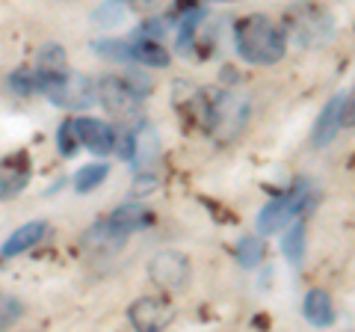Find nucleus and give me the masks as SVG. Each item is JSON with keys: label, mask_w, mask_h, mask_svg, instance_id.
<instances>
[{"label": "nucleus", "mask_w": 355, "mask_h": 332, "mask_svg": "<svg viewBox=\"0 0 355 332\" xmlns=\"http://www.w3.org/2000/svg\"><path fill=\"white\" fill-rule=\"evenodd\" d=\"M252 104L246 95L231 90H202V107H198V125L210 131L219 142H231L249 125Z\"/></svg>", "instance_id": "obj_1"}, {"label": "nucleus", "mask_w": 355, "mask_h": 332, "mask_svg": "<svg viewBox=\"0 0 355 332\" xmlns=\"http://www.w3.org/2000/svg\"><path fill=\"white\" fill-rule=\"evenodd\" d=\"M234 45L240 57L252 65H275L287 53V36L272 18L258 13L234 24Z\"/></svg>", "instance_id": "obj_2"}, {"label": "nucleus", "mask_w": 355, "mask_h": 332, "mask_svg": "<svg viewBox=\"0 0 355 332\" xmlns=\"http://www.w3.org/2000/svg\"><path fill=\"white\" fill-rule=\"evenodd\" d=\"M36 83H39V92H44L62 110H89L98 101L95 83L89 81L86 74L71 72L69 65L60 72H39L36 69Z\"/></svg>", "instance_id": "obj_3"}, {"label": "nucleus", "mask_w": 355, "mask_h": 332, "mask_svg": "<svg viewBox=\"0 0 355 332\" xmlns=\"http://www.w3.org/2000/svg\"><path fill=\"white\" fill-rule=\"evenodd\" d=\"M308 205H311V187H308V181L302 179V181H296L287 193L275 196L272 202L258 214V231H261V235H272V231H282L284 226H291Z\"/></svg>", "instance_id": "obj_4"}, {"label": "nucleus", "mask_w": 355, "mask_h": 332, "mask_svg": "<svg viewBox=\"0 0 355 332\" xmlns=\"http://www.w3.org/2000/svg\"><path fill=\"white\" fill-rule=\"evenodd\" d=\"M284 27H287V36L302 48L323 45V42L331 36V18L320 6H311V3L291 9L284 18Z\"/></svg>", "instance_id": "obj_5"}, {"label": "nucleus", "mask_w": 355, "mask_h": 332, "mask_svg": "<svg viewBox=\"0 0 355 332\" xmlns=\"http://www.w3.org/2000/svg\"><path fill=\"white\" fill-rule=\"evenodd\" d=\"M190 258L178 249H160L148 261V276L163 288H187L190 282Z\"/></svg>", "instance_id": "obj_6"}, {"label": "nucleus", "mask_w": 355, "mask_h": 332, "mask_svg": "<svg viewBox=\"0 0 355 332\" xmlns=\"http://www.w3.org/2000/svg\"><path fill=\"white\" fill-rule=\"evenodd\" d=\"M95 92H98L95 98L104 104L107 113H113L119 119H128L133 110H137V101H139V98L130 92V86H128L125 77H116V74L101 77L98 86H95Z\"/></svg>", "instance_id": "obj_7"}, {"label": "nucleus", "mask_w": 355, "mask_h": 332, "mask_svg": "<svg viewBox=\"0 0 355 332\" xmlns=\"http://www.w3.org/2000/svg\"><path fill=\"white\" fill-rule=\"evenodd\" d=\"M30 154L27 151H12L0 160V202L15 199L24 193V187L30 184Z\"/></svg>", "instance_id": "obj_8"}, {"label": "nucleus", "mask_w": 355, "mask_h": 332, "mask_svg": "<svg viewBox=\"0 0 355 332\" xmlns=\"http://www.w3.org/2000/svg\"><path fill=\"white\" fill-rule=\"evenodd\" d=\"M74 125V134H77V142L86 146L92 154H110L116 146V131L107 125L101 119H92V116H80L71 122Z\"/></svg>", "instance_id": "obj_9"}, {"label": "nucleus", "mask_w": 355, "mask_h": 332, "mask_svg": "<svg viewBox=\"0 0 355 332\" xmlns=\"http://www.w3.org/2000/svg\"><path fill=\"white\" fill-rule=\"evenodd\" d=\"M349 92L335 95L331 101L323 107V113L317 116L314 122V134H311V146L314 149H326L331 146V140L338 137V131L343 128V101H347Z\"/></svg>", "instance_id": "obj_10"}, {"label": "nucleus", "mask_w": 355, "mask_h": 332, "mask_svg": "<svg viewBox=\"0 0 355 332\" xmlns=\"http://www.w3.org/2000/svg\"><path fill=\"white\" fill-rule=\"evenodd\" d=\"M128 317L139 332L163 329L172 320V308L163 300H157V297H139V300L128 308Z\"/></svg>", "instance_id": "obj_11"}, {"label": "nucleus", "mask_w": 355, "mask_h": 332, "mask_svg": "<svg viewBox=\"0 0 355 332\" xmlns=\"http://www.w3.org/2000/svg\"><path fill=\"white\" fill-rule=\"evenodd\" d=\"M110 226H113L119 235H133V231H139V229H148L154 223V214L148 211L146 205H137V202H128V205H119L113 214H110L107 219Z\"/></svg>", "instance_id": "obj_12"}, {"label": "nucleus", "mask_w": 355, "mask_h": 332, "mask_svg": "<svg viewBox=\"0 0 355 332\" xmlns=\"http://www.w3.org/2000/svg\"><path fill=\"white\" fill-rule=\"evenodd\" d=\"M302 315L308 324L314 326H329L335 320V306H331V297L323 291V288H314V291L305 294L302 300Z\"/></svg>", "instance_id": "obj_13"}, {"label": "nucleus", "mask_w": 355, "mask_h": 332, "mask_svg": "<svg viewBox=\"0 0 355 332\" xmlns=\"http://www.w3.org/2000/svg\"><path fill=\"white\" fill-rule=\"evenodd\" d=\"M44 231H48V223H42V219L15 229L12 235H9V240L3 243V258H15V256H21V252H27L30 247H36Z\"/></svg>", "instance_id": "obj_14"}, {"label": "nucleus", "mask_w": 355, "mask_h": 332, "mask_svg": "<svg viewBox=\"0 0 355 332\" xmlns=\"http://www.w3.org/2000/svg\"><path fill=\"white\" fill-rule=\"evenodd\" d=\"M130 60H137L148 69H166L172 63L169 51L160 45V39H133L130 42Z\"/></svg>", "instance_id": "obj_15"}, {"label": "nucleus", "mask_w": 355, "mask_h": 332, "mask_svg": "<svg viewBox=\"0 0 355 332\" xmlns=\"http://www.w3.org/2000/svg\"><path fill=\"white\" fill-rule=\"evenodd\" d=\"M121 243H125V235H119V231L113 229L104 219V223H98V226H92L83 235V247H89V249H95V252H116Z\"/></svg>", "instance_id": "obj_16"}, {"label": "nucleus", "mask_w": 355, "mask_h": 332, "mask_svg": "<svg viewBox=\"0 0 355 332\" xmlns=\"http://www.w3.org/2000/svg\"><path fill=\"white\" fill-rule=\"evenodd\" d=\"M160 151V142H157V131H154V125H142L137 134H133V166H146L151 163L154 158H157Z\"/></svg>", "instance_id": "obj_17"}, {"label": "nucleus", "mask_w": 355, "mask_h": 332, "mask_svg": "<svg viewBox=\"0 0 355 332\" xmlns=\"http://www.w3.org/2000/svg\"><path fill=\"white\" fill-rule=\"evenodd\" d=\"M282 252L291 264H302V258H305V223L302 219H296V223L287 229V235L282 238Z\"/></svg>", "instance_id": "obj_18"}, {"label": "nucleus", "mask_w": 355, "mask_h": 332, "mask_svg": "<svg viewBox=\"0 0 355 332\" xmlns=\"http://www.w3.org/2000/svg\"><path fill=\"white\" fill-rule=\"evenodd\" d=\"M107 175H110V163H86L83 169L74 175L77 193H92L95 187H101V184H104Z\"/></svg>", "instance_id": "obj_19"}, {"label": "nucleus", "mask_w": 355, "mask_h": 332, "mask_svg": "<svg viewBox=\"0 0 355 332\" xmlns=\"http://www.w3.org/2000/svg\"><path fill=\"white\" fill-rule=\"evenodd\" d=\"M237 261H240V267H249V270L258 267V264L263 261V240H261V235H246L237 243Z\"/></svg>", "instance_id": "obj_20"}, {"label": "nucleus", "mask_w": 355, "mask_h": 332, "mask_svg": "<svg viewBox=\"0 0 355 332\" xmlns=\"http://www.w3.org/2000/svg\"><path fill=\"white\" fill-rule=\"evenodd\" d=\"M205 13L202 9H193V13H187L181 18V24H178V51L181 53H193V39H196V30L202 24Z\"/></svg>", "instance_id": "obj_21"}, {"label": "nucleus", "mask_w": 355, "mask_h": 332, "mask_svg": "<svg viewBox=\"0 0 355 332\" xmlns=\"http://www.w3.org/2000/svg\"><path fill=\"white\" fill-rule=\"evenodd\" d=\"M36 63H39V72H60V69L69 65V57H65L62 45H57V42H48V45H42Z\"/></svg>", "instance_id": "obj_22"}, {"label": "nucleus", "mask_w": 355, "mask_h": 332, "mask_svg": "<svg viewBox=\"0 0 355 332\" xmlns=\"http://www.w3.org/2000/svg\"><path fill=\"white\" fill-rule=\"evenodd\" d=\"M21 315H24V306H21L18 297L6 294V291H0V329H6V326L18 324Z\"/></svg>", "instance_id": "obj_23"}, {"label": "nucleus", "mask_w": 355, "mask_h": 332, "mask_svg": "<svg viewBox=\"0 0 355 332\" xmlns=\"http://www.w3.org/2000/svg\"><path fill=\"white\" fill-rule=\"evenodd\" d=\"M92 51L101 53V57H110V60H130V45L121 39H98V42H92Z\"/></svg>", "instance_id": "obj_24"}, {"label": "nucleus", "mask_w": 355, "mask_h": 332, "mask_svg": "<svg viewBox=\"0 0 355 332\" xmlns=\"http://www.w3.org/2000/svg\"><path fill=\"white\" fill-rule=\"evenodd\" d=\"M9 90L18 92V95H33V92H39L36 72H33V69H18L12 77H9Z\"/></svg>", "instance_id": "obj_25"}, {"label": "nucleus", "mask_w": 355, "mask_h": 332, "mask_svg": "<svg viewBox=\"0 0 355 332\" xmlns=\"http://www.w3.org/2000/svg\"><path fill=\"white\" fill-rule=\"evenodd\" d=\"M57 146H60V154H65V158H71V154L77 151V134H74V125H71V119H65L60 131H57Z\"/></svg>", "instance_id": "obj_26"}, {"label": "nucleus", "mask_w": 355, "mask_h": 332, "mask_svg": "<svg viewBox=\"0 0 355 332\" xmlns=\"http://www.w3.org/2000/svg\"><path fill=\"white\" fill-rule=\"evenodd\" d=\"M154 190H157V179L148 175V172H139L137 179H133V184H130V199H146Z\"/></svg>", "instance_id": "obj_27"}, {"label": "nucleus", "mask_w": 355, "mask_h": 332, "mask_svg": "<svg viewBox=\"0 0 355 332\" xmlns=\"http://www.w3.org/2000/svg\"><path fill=\"white\" fill-rule=\"evenodd\" d=\"M121 18H125V13H121V6H116V3H104L95 9V24H101V27H113Z\"/></svg>", "instance_id": "obj_28"}, {"label": "nucleus", "mask_w": 355, "mask_h": 332, "mask_svg": "<svg viewBox=\"0 0 355 332\" xmlns=\"http://www.w3.org/2000/svg\"><path fill=\"white\" fill-rule=\"evenodd\" d=\"M128 86H130V92L137 95V98H146V95L151 92V83H148V77L142 74L139 69H130V74H128Z\"/></svg>", "instance_id": "obj_29"}, {"label": "nucleus", "mask_w": 355, "mask_h": 332, "mask_svg": "<svg viewBox=\"0 0 355 332\" xmlns=\"http://www.w3.org/2000/svg\"><path fill=\"white\" fill-rule=\"evenodd\" d=\"M116 151H119V158L121 160H130L133 158V134H121L119 140H116V146H113Z\"/></svg>", "instance_id": "obj_30"}, {"label": "nucleus", "mask_w": 355, "mask_h": 332, "mask_svg": "<svg viewBox=\"0 0 355 332\" xmlns=\"http://www.w3.org/2000/svg\"><path fill=\"white\" fill-rule=\"evenodd\" d=\"M216 3H234V0H216Z\"/></svg>", "instance_id": "obj_31"}]
</instances>
